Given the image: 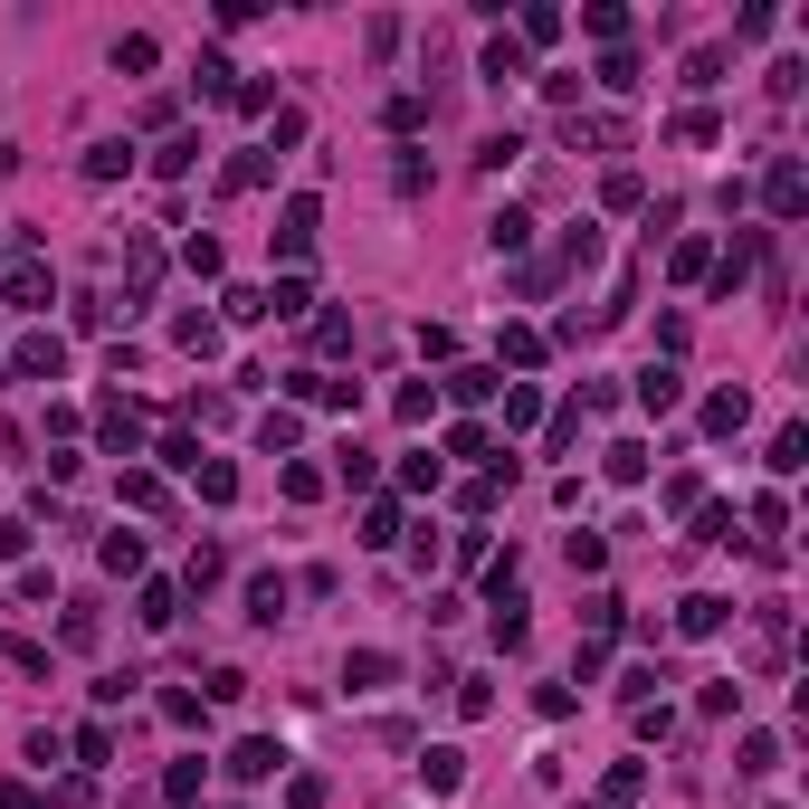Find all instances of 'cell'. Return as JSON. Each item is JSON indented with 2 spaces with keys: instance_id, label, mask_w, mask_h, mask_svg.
Here are the masks:
<instances>
[{
  "instance_id": "obj_1",
  "label": "cell",
  "mask_w": 809,
  "mask_h": 809,
  "mask_svg": "<svg viewBox=\"0 0 809 809\" xmlns=\"http://www.w3.org/2000/svg\"><path fill=\"white\" fill-rule=\"evenodd\" d=\"M761 200H771V219H800V210H809V172L781 153V163H771V181H761Z\"/></svg>"
},
{
  "instance_id": "obj_2",
  "label": "cell",
  "mask_w": 809,
  "mask_h": 809,
  "mask_svg": "<svg viewBox=\"0 0 809 809\" xmlns=\"http://www.w3.org/2000/svg\"><path fill=\"white\" fill-rule=\"evenodd\" d=\"M10 362H20V381H58V372H68V343H58V333H29Z\"/></svg>"
},
{
  "instance_id": "obj_3",
  "label": "cell",
  "mask_w": 809,
  "mask_h": 809,
  "mask_svg": "<svg viewBox=\"0 0 809 809\" xmlns=\"http://www.w3.org/2000/svg\"><path fill=\"white\" fill-rule=\"evenodd\" d=\"M391 676H401V666L381 657V647H353V657H343V686H353V695H381Z\"/></svg>"
},
{
  "instance_id": "obj_4",
  "label": "cell",
  "mask_w": 809,
  "mask_h": 809,
  "mask_svg": "<svg viewBox=\"0 0 809 809\" xmlns=\"http://www.w3.org/2000/svg\"><path fill=\"white\" fill-rule=\"evenodd\" d=\"M419 781H428V800H457V781H467V761L438 743V753H419Z\"/></svg>"
},
{
  "instance_id": "obj_5",
  "label": "cell",
  "mask_w": 809,
  "mask_h": 809,
  "mask_svg": "<svg viewBox=\"0 0 809 809\" xmlns=\"http://www.w3.org/2000/svg\"><path fill=\"white\" fill-rule=\"evenodd\" d=\"M753 258H761V229H743L734 248H724V267H714V295H734V286L753 277Z\"/></svg>"
},
{
  "instance_id": "obj_6",
  "label": "cell",
  "mask_w": 809,
  "mask_h": 809,
  "mask_svg": "<svg viewBox=\"0 0 809 809\" xmlns=\"http://www.w3.org/2000/svg\"><path fill=\"white\" fill-rule=\"evenodd\" d=\"M676 401H686V381L666 372V362H647V372H639V409H657V419H666Z\"/></svg>"
},
{
  "instance_id": "obj_7",
  "label": "cell",
  "mask_w": 809,
  "mask_h": 809,
  "mask_svg": "<svg viewBox=\"0 0 809 809\" xmlns=\"http://www.w3.org/2000/svg\"><path fill=\"white\" fill-rule=\"evenodd\" d=\"M248 619H258V629L286 619V571H258V581H248Z\"/></svg>"
},
{
  "instance_id": "obj_8",
  "label": "cell",
  "mask_w": 809,
  "mask_h": 809,
  "mask_svg": "<svg viewBox=\"0 0 809 809\" xmlns=\"http://www.w3.org/2000/svg\"><path fill=\"white\" fill-rule=\"evenodd\" d=\"M95 428H105V448H115V457H134V448H143V419H134L124 401H105V419H95Z\"/></svg>"
},
{
  "instance_id": "obj_9",
  "label": "cell",
  "mask_w": 809,
  "mask_h": 809,
  "mask_svg": "<svg viewBox=\"0 0 809 809\" xmlns=\"http://www.w3.org/2000/svg\"><path fill=\"white\" fill-rule=\"evenodd\" d=\"M724 619H734V600H686V610H676V629H686V639H714Z\"/></svg>"
},
{
  "instance_id": "obj_10",
  "label": "cell",
  "mask_w": 809,
  "mask_h": 809,
  "mask_svg": "<svg viewBox=\"0 0 809 809\" xmlns=\"http://www.w3.org/2000/svg\"><path fill=\"white\" fill-rule=\"evenodd\" d=\"M743 419H753V401H743V391H714V401H705V428H714V438H734Z\"/></svg>"
},
{
  "instance_id": "obj_11",
  "label": "cell",
  "mask_w": 809,
  "mask_h": 809,
  "mask_svg": "<svg viewBox=\"0 0 809 809\" xmlns=\"http://www.w3.org/2000/svg\"><path fill=\"white\" fill-rule=\"evenodd\" d=\"M277 743H238V753H229V771H238V781H267V771H277Z\"/></svg>"
},
{
  "instance_id": "obj_12",
  "label": "cell",
  "mask_w": 809,
  "mask_h": 809,
  "mask_svg": "<svg viewBox=\"0 0 809 809\" xmlns=\"http://www.w3.org/2000/svg\"><path fill=\"white\" fill-rule=\"evenodd\" d=\"M190 163H200V134H172V143H163V153H153V172H163V181H181V172H190Z\"/></svg>"
},
{
  "instance_id": "obj_13",
  "label": "cell",
  "mask_w": 809,
  "mask_h": 809,
  "mask_svg": "<svg viewBox=\"0 0 809 809\" xmlns=\"http://www.w3.org/2000/svg\"><path fill=\"white\" fill-rule=\"evenodd\" d=\"M115 172H134V143H95V153H86V181H115Z\"/></svg>"
},
{
  "instance_id": "obj_14",
  "label": "cell",
  "mask_w": 809,
  "mask_h": 809,
  "mask_svg": "<svg viewBox=\"0 0 809 809\" xmlns=\"http://www.w3.org/2000/svg\"><path fill=\"white\" fill-rule=\"evenodd\" d=\"M172 619H181V591H172V581H153V591H143V629H172Z\"/></svg>"
},
{
  "instance_id": "obj_15",
  "label": "cell",
  "mask_w": 809,
  "mask_h": 809,
  "mask_svg": "<svg viewBox=\"0 0 809 809\" xmlns=\"http://www.w3.org/2000/svg\"><path fill=\"white\" fill-rule=\"evenodd\" d=\"M600 86L629 95V86H639V58H629V48H610V58H600Z\"/></svg>"
},
{
  "instance_id": "obj_16",
  "label": "cell",
  "mask_w": 809,
  "mask_h": 809,
  "mask_svg": "<svg viewBox=\"0 0 809 809\" xmlns=\"http://www.w3.org/2000/svg\"><path fill=\"white\" fill-rule=\"evenodd\" d=\"M496 353H505V362H543V333H533V324H505Z\"/></svg>"
},
{
  "instance_id": "obj_17",
  "label": "cell",
  "mask_w": 809,
  "mask_h": 809,
  "mask_svg": "<svg viewBox=\"0 0 809 809\" xmlns=\"http://www.w3.org/2000/svg\"><path fill=\"white\" fill-rule=\"evenodd\" d=\"M610 476H619V486H639V476H647V448H639V438H619V448H610Z\"/></svg>"
},
{
  "instance_id": "obj_18",
  "label": "cell",
  "mask_w": 809,
  "mask_h": 809,
  "mask_svg": "<svg viewBox=\"0 0 809 809\" xmlns=\"http://www.w3.org/2000/svg\"><path fill=\"white\" fill-rule=\"evenodd\" d=\"M486 76H496V86H515V76H523V48L496 39V48H486Z\"/></svg>"
},
{
  "instance_id": "obj_19",
  "label": "cell",
  "mask_w": 809,
  "mask_h": 809,
  "mask_svg": "<svg viewBox=\"0 0 809 809\" xmlns=\"http://www.w3.org/2000/svg\"><path fill=\"white\" fill-rule=\"evenodd\" d=\"M639 790H647V771H639V761H619L610 781H600V800H639Z\"/></svg>"
},
{
  "instance_id": "obj_20",
  "label": "cell",
  "mask_w": 809,
  "mask_h": 809,
  "mask_svg": "<svg viewBox=\"0 0 809 809\" xmlns=\"http://www.w3.org/2000/svg\"><path fill=\"white\" fill-rule=\"evenodd\" d=\"M800 448H809L800 428H771V476H790V467H800Z\"/></svg>"
},
{
  "instance_id": "obj_21",
  "label": "cell",
  "mask_w": 809,
  "mask_h": 809,
  "mask_svg": "<svg viewBox=\"0 0 809 809\" xmlns=\"http://www.w3.org/2000/svg\"><path fill=\"white\" fill-rule=\"evenodd\" d=\"M190 476H200V496H210V505H229V496H238V476L219 467V457H210V467H190Z\"/></svg>"
},
{
  "instance_id": "obj_22",
  "label": "cell",
  "mask_w": 809,
  "mask_h": 809,
  "mask_svg": "<svg viewBox=\"0 0 809 809\" xmlns=\"http://www.w3.org/2000/svg\"><path fill=\"white\" fill-rule=\"evenodd\" d=\"M0 809H39V790H20V781H0Z\"/></svg>"
}]
</instances>
